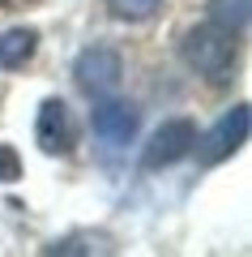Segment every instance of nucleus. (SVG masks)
Returning <instances> with one entry per match:
<instances>
[{"mask_svg": "<svg viewBox=\"0 0 252 257\" xmlns=\"http://www.w3.org/2000/svg\"><path fill=\"white\" fill-rule=\"evenodd\" d=\"M180 56L197 77H205L214 86H222V82L235 77V35L222 30V26H214V22L192 26L180 39Z\"/></svg>", "mask_w": 252, "mask_h": 257, "instance_id": "nucleus-1", "label": "nucleus"}, {"mask_svg": "<svg viewBox=\"0 0 252 257\" xmlns=\"http://www.w3.org/2000/svg\"><path fill=\"white\" fill-rule=\"evenodd\" d=\"M192 146H197V124H192L188 116H175V120H167V124L154 128V138L145 142V150H141V167H150V172L171 167V163H180L184 155H192Z\"/></svg>", "mask_w": 252, "mask_h": 257, "instance_id": "nucleus-2", "label": "nucleus"}, {"mask_svg": "<svg viewBox=\"0 0 252 257\" xmlns=\"http://www.w3.org/2000/svg\"><path fill=\"white\" fill-rule=\"evenodd\" d=\"M120 73H124V60H120V52L107 47V43L86 47V52L77 56V64H73V77H77V86L86 94H111L120 86Z\"/></svg>", "mask_w": 252, "mask_h": 257, "instance_id": "nucleus-3", "label": "nucleus"}, {"mask_svg": "<svg viewBox=\"0 0 252 257\" xmlns=\"http://www.w3.org/2000/svg\"><path fill=\"white\" fill-rule=\"evenodd\" d=\"M243 138H248V107L239 103V107H231L214 128H209L205 138H197L192 150H197V159L205 167H214V163H222V159H231L235 150L243 146Z\"/></svg>", "mask_w": 252, "mask_h": 257, "instance_id": "nucleus-4", "label": "nucleus"}, {"mask_svg": "<svg viewBox=\"0 0 252 257\" xmlns=\"http://www.w3.org/2000/svg\"><path fill=\"white\" fill-rule=\"evenodd\" d=\"M35 142L43 155H69L77 142V124L64 99H43L39 103V120H35Z\"/></svg>", "mask_w": 252, "mask_h": 257, "instance_id": "nucleus-5", "label": "nucleus"}, {"mask_svg": "<svg viewBox=\"0 0 252 257\" xmlns=\"http://www.w3.org/2000/svg\"><path fill=\"white\" fill-rule=\"evenodd\" d=\"M90 124L94 133H99L103 142H111V146H124V142H133L137 133V107L133 103H99V107L90 111Z\"/></svg>", "mask_w": 252, "mask_h": 257, "instance_id": "nucleus-6", "label": "nucleus"}, {"mask_svg": "<svg viewBox=\"0 0 252 257\" xmlns=\"http://www.w3.org/2000/svg\"><path fill=\"white\" fill-rule=\"evenodd\" d=\"M35 47H39V30H30V26L5 30L0 35V69H22L35 56Z\"/></svg>", "mask_w": 252, "mask_h": 257, "instance_id": "nucleus-7", "label": "nucleus"}, {"mask_svg": "<svg viewBox=\"0 0 252 257\" xmlns=\"http://www.w3.org/2000/svg\"><path fill=\"white\" fill-rule=\"evenodd\" d=\"M209 22L231 35L248 30V0H209Z\"/></svg>", "mask_w": 252, "mask_h": 257, "instance_id": "nucleus-8", "label": "nucleus"}, {"mask_svg": "<svg viewBox=\"0 0 252 257\" xmlns=\"http://www.w3.org/2000/svg\"><path fill=\"white\" fill-rule=\"evenodd\" d=\"M158 5L162 0H107V9L116 13L120 22H145V18L158 13Z\"/></svg>", "mask_w": 252, "mask_h": 257, "instance_id": "nucleus-9", "label": "nucleus"}, {"mask_svg": "<svg viewBox=\"0 0 252 257\" xmlns=\"http://www.w3.org/2000/svg\"><path fill=\"white\" fill-rule=\"evenodd\" d=\"M18 176H22V159H18V150L0 146V184H13Z\"/></svg>", "mask_w": 252, "mask_h": 257, "instance_id": "nucleus-10", "label": "nucleus"}]
</instances>
